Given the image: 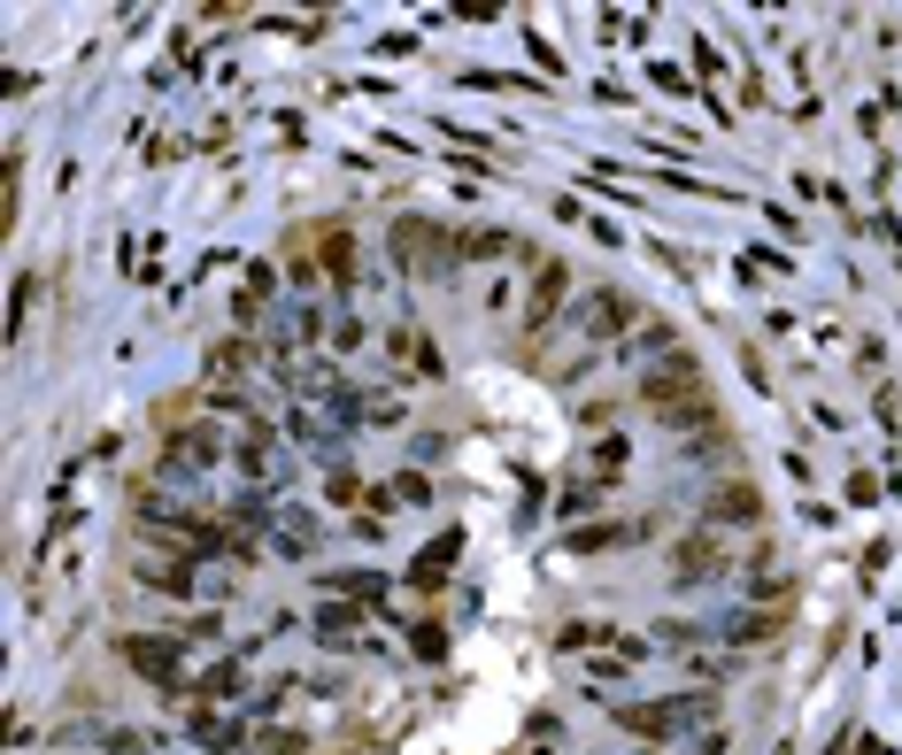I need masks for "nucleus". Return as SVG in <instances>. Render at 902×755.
<instances>
[{
    "label": "nucleus",
    "instance_id": "obj_1",
    "mask_svg": "<svg viewBox=\"0 0 902 755\" xmlns=\"http://www.w3.org/2000/svg\"><path fill=\"white\" fill-rule=\"evenodd\" d=\"M648 401H655V416H672V425L710 416V386H702L694 370H679V386H672V370H655V378H648Z\"/></svg>",
    "mask_w": 902,
    "mask_h": 755
},
{
    "label": "nucleus",
    "instance_id": "obj_2",
    "mask_svg": "<svg viewBox=\"0 0 902 755\" xmlns=\"http://www.w3.org/2000/svg\"><path fill=\"white\" fill-rule=\"evenodd\" d=\"M710 702H640V709H617V725L625 732H640V740H672L687 717H702Z\"/></svg>",
    "mask_w": 902,
    "mask_h": 755
},
{
    "label": "nucleus",
    "instance_id": "obj_3",
    "mask_svg": "<svg viewBox=\"0 0 902 755\" xmlns=\"http://www.w3.org/2000/svg\"><path fill=\"white\" fill-rule=\"evenodd\" d=\"M209 455H216V432H186V440H171V470H209Z\"/></svg>",
    "mask_w": 902,
    "mask_h": 755
},
{
    "label": "nucleus",
    "instance_id": "obj_4",
    "mask_svg": "<svg viewBox=\"0 0 902 755\" xmlns=\"http://www.w3.org/2000/svg\"><path fill=\"white\" fill-rule=\"evenodd\" d=\"M162 647H171V640H131V663L147 670V679H178V663L162 655Z\"/></svg>",
    "mask_w": 902,
    "mask_h": 755
},
{
    "label": "nucleus",
    "instance_id": "obj_5",
    "mask_svg": "<svg viewBox=\"0 0 902 755\" xmlns=\"http://www.w3.org/2000/svg\"><path fill=\"white\" fill-rule=\"evenodd\" d=\"M756 509H764V501H756L749 486H741V493H717V517H756Z\"/></svg>",
    "mask_w": 902,
    "mask_h": 755
},
{
    "label": "nucleus",
    "instance_id": "obj_6",
    "mask_svg": "<svg viewBox=\"0 0 902 755\" xmlns=\"http://www.w3.org/2000/svg\"><path fill=\"white\" fill-rule=\"evenodd\" d=\"M255 755H301V732H263Z\"/></svg>",
    "mask_w": 902,
    "mask_h": 755
}]
</instances>
